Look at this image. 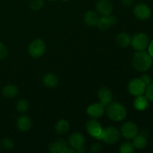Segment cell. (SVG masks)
Returning a JSON list of instances; mask_svg holds the SVG:
<instances>
[{
    "label": "cell",
    "instance_id": "cell-1",
    "mask_svg": "<svg viewBox=\"0 0 153 153\" xmlns=\"http://www.w3.org/2000/svg\"><path fill=\"white\" fill-rule=\"evenodd\" d=\"M153 58L148 52L137 51L132 58V65L138 72H146L152 66Z\"/></svg>",
    "mask_w": 153,
    "mask_h": 153
},
{
    "label": "cell",
    "instance_id": "cell-2",
    "mask_svg": "<svg viewBox=\"0 0 153 153\" xmlns=\"http://www.w3.org/2000/svg\"><path fill=\"white\" fill-rule=\"evenodd\" d=\"M106 113L109 119L114 122H120L126 117V110L125 107L117 102H111L107 106Z\"/></svg>",
    "mask_w": 153,
    "mask_h": 153
},
{
    "label": "cell",
    "instance_id": "cell-3",
    "mask_svg": "<svg viewBox=\"0 0 153 153\" xmlns=\"http://www.w3.org/2000/svg\"><path fill=\"white\" fill-rule=\"evenodd\" d=\"M149 43V38L145 33H137L131 37V46L136 51L146 50Z\"/></svg>",
    "mask_w": 153,
    "mask_h": 153
},
{
    "label": "cell",
    "instance_id": "cell-4",
    "mask_svg": "<svg viewBox=\"0 0 153 153\" xmlns=\"http://www.w3.org/2000/svg\"><path fill=\"white\" fill-rule=\"evenodd\" d=\"M146 85L140 78H134L131 79L128 85V91L134 97H138L145 94Z\"/></svg>",
    "mask_w": 153,
    "mask_h": 153
},
{
    "label": "cell",
    "instance_id": "cell-5",
    "mask_svg": "<svg viewBox=\"0 0 153 153\" xmlns=\"http://www.w3.org/2000/svg\"><path fill=\"white\" fill-rule=\"evenodd\" d=\"M46 51V44L41 39H35L28 46V53L32 58H40Z\"/></svg>",
    "mask_w": 153,
    "mask_h": 153
},
{
    "label": "cell",
    "instance_id": "cell-6",
    "mask_svg": "<svg viewBox=\"0 0 153 153\" xmlns=\"http://www.w3.org/2000/svg\"><path fill=\"white\" fill-rule=\"evenodd\" d=\"M121 134L126 140H133L138 134L139 130L137 126L134 122L128 121L123 124L121 127Z\"/></svg>",
    "mask_w": 153,
    "mask_h": 153
},
{
    "label": "cell",
    "instance_id": "cell-7",
    "mask_svg": "<svg viewBox=\"0 0 153 153\" xmlns=\"http://www.w3.org/2000/svg\"><path fill=\"white\" fill-rule=\"evenodd\" d=\"M86 130L91 137H94L97 140H102L103 128L100 125V123L96 120L95 119L90 120L87 122Z\"/></svg>",
    "mask_w": 153,
    "mask_h": 153
},
{
    "label": "cell",
    "instance_id": "cell-8",
    "mask_svg": "<svg viewBox=\"0 0 153 153\" xmlns=\"http://www.w3.org/2000/svg\"><path fill=\"white\" fill-rule=\"evenodd\" d=\"M120 134L119 131L115 127L108 126L103 128L102 137V140L108 144H114L116 143L120 140Z\"/></svg>",
    "mask_w": 153,
    "mask_h": 153
},
{
    "label": "cell",
    "instance_id": "cell-9",
    "mask_svg": "<svg viewBox=\"0 0 153 153\" xmlns=\"http://www.w3.org/2000/svg\"><path fill=\"white\" fill-rule=\"evenodd\" d=\"M133 13L139 20H146L152 15V10L147 4L144 3H139L134 6Z\"/></svg>",
    "mask_w": 153,
    "mask_h": 153
},
{
    "label": "cell",
    "instance_id": "cell-10",
    "mask_svg": "<svg viewBox=\"0 0 153 153\" xmlns=\"http://www.w3.org/2000/svg\"><path fill=\"white\" fill-rule=\"evenodd\" d=\"M105 111V107L100 102L91 104L87 108V114L92 119H98L102 117Z\"/></svg>",
    "mask_w": 153,
    "mask_h": 153
},
{
    "label": "cell",
    "instance_id": "cell-11",
    "mask_svg": "<svg viewBox=\"0 0 153 153\" xmlns=\"http://www.w3.org/2000/svg\"><path fill=\"white\" fill-rule=\"evenodd\" d=\"M85 142V138L83 134L80 132H74L69 137V144L71 146L73 149H76L77 152L78 149H81L84 146Z\"/></svg>",
    "mask_w": 153,
    "mask_h": 153
},
{
    "label": "cell",
    "instance_id": "cell-12",
    "mask_svg": "<svg viewBox=\"0 0 153 153\" xmlns=\"http://www.w3.org/2000/svg\"><path fill=\"white\" fill-rule=\"evenodd\" d=\"M96 8L99 14L102 16H108L111 14L113 5L109 0H99L96 4Z\"/></svg>",
    "mask_w": 153,
    "mask_h": 153
},
{
    "label": "cell",
    "instance_id": "cell-13",
    "mask_svg": "<svg viewBox=\"0 0 153 153\" xmlns=\"http://www.w3.org/2000/svg\"><path fill=\"white\" fill-rule=\"evenodd\" d=\"M117 22V19L113 15L110 14L108 16H102L100 18L97 26L100 30H108L111 28V26H113Z\"/></svg>",
    "mask_w": 153,
    "mask_h": 153
},
{
    "label": "cell",
    "instance_id": "cell-14",
    "mask_svg": "<svg viewBox=\"0 0 153 153\" xmlns=\"http://www.w3.org/2000/svg\"><path fill=\"white\" fill-rule=\"evenodd\" d=\"M98 98L100 100V103H101L103 106L107 107L112 101V92L111 90H109L108 88H101L98 91Z\"/></svg>",
    "mask_w": 153,
    "mask_h": 153
},
{
    "label": "cell",
    "instance_id": "cell-15",
    "mask_svg": "<svg viewBox=\"0 0 153 153\" xmlns=\"http://www.w3.org/2000/svg\"><path fill=\"white\" fill-rule=\"evenodd\" d=\"M149 100H148L147 97L143 94V95L138 96L136 97L134 99V102H133V106L134 108L139 111H143L146 110L149 107Z\"/></svg>",
    "mask_w": 153,
    "mask_h": 153
},
{
    "label": "cell",
    "instance_id": "cell-16",
    "mask_svg": "<svg viewBox=\"0 0 153 153\" xmlns=\"http://www.w3.org/2000/svg\"><path fill=\"white\" fill-rule=\"evenodd\" d=\"M16 126L19 131L25 132L31 129L32 123H31V120L30 119L29 117L26 116V115H22L17 119Z\"/></svg>",
    "mask_w": 153,
    "mask_h": 153
},
{
    "label": "cell",
    "instance_id": "cell-17",
    "mask_svg": "<svg viewBox=\"0 0 153 153\" xmlns=\"http://www.w3.org/2000/svg\"><path fill=\"white\" fill-rule=\"evenodd\" d=\"M99 14L93 10H88L84 15V21L88 26H95L98 24L100 20Z\"/></svg>",
    "mask_w": 153,
    "mask_h": 153
},
{
    "label": "cell",
    "instance_id": "cell-18",
    "mask_svg": "<svg viewBox=\"0 0 153 153\" xmlns=\"http://www.w3.org/2000/svg\"><path fill=\"white\" fill-rule=\"evenodd\" d=\"M43 83L47 88H55L58 85V79L54 73H47L43 76Z\"/></svg>",
    "mask_w": 153,
    "mask_h": 153
},
{
    "label": "cell",
    "instance_id": "cell-19",
    "mask_svg": "<svg viewBox=\"0 0 153 153\" xmlns=\"http://www.w3.org/2000/svg\"><path fill=\"white\" fill-rule=\"evenodd\" d=\"M131 37L130 35H128L127 33L121 32L117 35L116 39V43L119 46L123 48H126L131 44Z\"/></svg>",
    "mask_w": 153,
    "mask_h": 153
},
{
    "label": "cell",
    "instance_id": "cell-20",
    "mask_svg": "<svg viewBox=\"0 0 153 153\" xmlns=\"http://www.w3.org/2000/svg\"><path fill=\"white\" fill-rule=\"evenodd\" d=\"M1 93H2V95L4 96V97H6V98H14V97H16V95L18 94V88L16 85L9 84V85H5V86L2 88Z\"/></svg>",
    "mask_w": 153,
    "mask_h": 153
},
{
    "label": "cell",
    "instance_id": "cell-21",
    "mask_svg": "<svg viewBox=\"0 0 153 153\" xmlns=\"http://www.w3.org/2000/svg\"><path fill=\"white\" fill-rule=\"evenodd\" d=\"M133 145L134 148L139 150H141L146 148L147 146V137L145 134H137L134 139H133Z\"/></svg>",
    "mask_w": 153,
    "mask_h": 153
},
{
    "label": "cell",
    "instance_id": "cell-22",
    "mask_svg": "<svg viewBox=\"0 0 153 153\" xmlns=\"http://www.w3.org/2000/svg\"><path fill=\"white\" fill-rule=\"evenodd\" d=\"M70 123L66 120H60L55 124V131L59 134H64L70 130Z\"/></svg>",
    "mask_w": 153,
    "mask_h": 153
},
{
    "label": "cell",
    "instance_id": "cell-23",
    "mask_svg": "<svg viewBox=\"0 0 153 153\" xmlns=\"http://www.w3.org/2000/svg\"><path fill=\"white\" fill-rule=\"evenodd\" d=\"M67 146V143L64 139H59L49 145V150L52 153H59L63 148Z\"/></svg>",
    "mask_w": 153,
    "mask_h": 153
},
{
    "label": "cell",
    "instance_id": "cell-24",
    "mask_svg": "<svg viewBox=\"0 0 153 153\" xmlns=\"http://www.w3.org/2000/svg\"><path fill=\"white\" fill-rule=\"evenodd\" d=\"M134 148L133 143L129 141L124 142L120 147V152L121 153H133L134 152Z\"/></svg>",
    "mask_w": 153,
    "mask_h": 153
},
{
    "label": "cell",
    "instance_id": "cell-25",
    "mask_svg": "<svg viewBox=\"0 0 153 153\" xmlns=\"http://www.w3.org/2000/svg\"><path fill=\"white\" fill-rule=\"evenodd\" d=\"M29 108V104L28 101L25 100H20L17 102L16 105V108L19 113H24L27 111V110Z\"/></svg>",
    "mask_w": 153,
    "mask_h": 153
},
{
    "label": "cell",
    "instance_id": "cell-26",
    "mask_svg": "<svg viewBox=\"0 0 153 153\" xmlns=\"http://www.w3.org/2000/svg\"><path fill=\"white\" fill-rule=\"evenodd\" d=\"M1 146L4 150L10 151L14 148V143L10 138H4L1 141Z\"/></svg>",
    "mask_w": 153,
    "mask_h": 153
},
{
    "label": "cell",
    "instance_id": "cell-27",
    "mask_svg": "<svg viewBox=\"0 0 153 153\" xmlns=\"http://www.w3.org/2000/svg\"><path fill=\"white\" fill-rule=\"evenodd\" d=\"M44 4L43 0H31L30 2V7L33 10H39L43 7Z\"/></svg>",
    "mask_w": 153,
    "mask_h": 153
},
{
    "label": "cell",
    "instance_id": "cell-28",
    "mask_svg": "<svg viewBox=\"0 0 153 153\" xmlns=\"http://www.w3.org/2000/svg\"><path fill=\"white\" fill-rule=\"evenodd\" d=\"M145 96L147 97L149 102H153V82H151L149 85L146 87V92H145Z\"/></svg>",
    "mask_w": 153,
    "mask_h": 153
},
{
    "label": "cell",
    "instance_id": "cell-29",
    "mask_svg": "<svg viewBox=\"0 0 153 153\" xmlns=\"http://www.w3.org/2000/svg\"><path fill=\"white\" fill-rule=\"evenodd\" d=\"M7 55V49L4 43L0 42V60L4 59Z\"/></svg>",
    "mask_w": 153,
    "mask_h": 153
},
{
    "label": "cell",
    "instance_id": "cell-30",
    "mask_svg": "<svg viewBox=\"0 0 153 153\" xmlns=\"http://www.w3.org/2000/svg\"><path fill=\"white\" fill-rule=\"evenodd\" d=\"M102 149V145L100 143H95L91 146V151L92 152H98Z\"/></svg>",
    "mask_w": 153,
    "mask_h": 153
},
{
    "label": "cell",
    "instance_id": "cell-31",
    "mask_svg": "<svg viewBox=\"0 0 153 153\" xmlns=\"http://www.w3.org/2000/svg\"><path fill=\"white\" fill-rule=\"evenodd\" d=\"M140 79L143 81V82L146 84V86H147V85H149V84L152 82V77H151L149 74H147V73H145V74L142 75V76L140 77Z\"/></svg>",
    "mask_w": 153,
    "mask_h": 153
},
{
    "label": "cell",
    "instance_id": "cell-32",
    "mask_svg": "<svg viewBox=\"0 0 153 153\" xmlns=\"http://www.w3.org/2000/svg\"><path fill=\"white\" fill-rule=\"evenodd\" d=\"M76 149H70L68 146H66V147L63 148L61 151H60L59 153H76Z\"/></svg>",
    "mask_w": 153,
    "mask_h": 153
},
{
    "label": "cell",
    "instance_id": "cell-33",
    "mask_svg": "<svg viewBox=\"0 0 153 153\" xmlns=\"http://www.w3.org/2000/svg\"><path fill=\"white\" fill-rule=\"evenodd\" d=\"M148 49V53L150 55V56L153 58V40L149 41V46L147 47Z\"/></svg>",
    "mask_w": 153,
    "mask_h": 153
},
{
    "label": "cell",
    "instance_id": "cell-34",
    "mask_svg": "<svg viewBox=\"0 0 153 153\" xmlns=\"http://www.w3.org/2000/svg\"><path fill=\"white\" fill-rule=\"evenodd\" d=\"M120 1L124 6L128 7V6H131L133 4V1H134L133 0H120Z\"/></svg>",
    "mask_w": 153,
    "mask_h": 153
},
{
    "label": "cell",
    "instance_id": "cell-35",
    "mask_svg": "<svg viewBox=\"0 0 153 153\" xmlns=\"http://www.w3.org/2000/svg\"><path fill=\"white\" fill-rule=\"evenodd\" d=\"M47 1H56V0H47Z\"/></svg>",
    "mask_w": 153,
    "mask_h": 153
},
{
    "label": "cell",
    "instance_id": "cell-36",
    "mask_svg": "<svg viewBox=\"0 0 153 153\" xmlns=\"http://www.w3.org/2000/svg\"><path fill=\"white\" fill-rule=\"evenodd\" d=\"M62 1H69V0H62Z\"/></svg>",
    "mask_w": 153,
    "mask_h": 153
},
{
    "label": "cell",
    "instance_id": "cell-37",
    "mask_svg": "<svg viewBox=\"0 0 153 153\" xmlns=\"http://www.w3.org/2000/svg\"><path fill=\"white\" fill-rule=\"evenodd\" d=\"M0 152H1V146H0Z\"/></svg>",
    "mask_w": 153,
    "mask_h": 153
},
{
    "label": "cell",
    "instance_id": "cell-38",
    "mask_svg": "<svg viewBox=\"0 0 153 153\" xmlns=\"http://www.w3.org/2000/svg\"><path fill=\"white\" fill-rule=\"evenodd\" d=\"M152 64H153V63H152Z\"/></svg>",
    "mask_w": 153,
    "mask_h": 153
}]
</instances>
